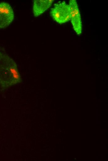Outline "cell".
<instances>
[{
	"instance_id": "6da1fadb",
	"label": "cell",
	"mask_w": 108,
	"mask_h": 161,
	"mask_svg": "<svg viewBox=\"0 0 108 161\" xmlns=\"http://www.w3.org/2000/svg\"><path fill=\"white\" fill-rule=\"evenodd\" d=\"M21 81L16 63L5 49L0 46V86L6 89Z\"/></svg>"
},
{
	"instance_id": "7a4b0ae2",
	"label": "cell",
	"mask_w": 108,
	"mask_h": 161,
	"mask_svg": "<svg viewBox=\"0 0 108 161\" xmlns=\"http://www.w3.org/2000/svg\"><path fill=\"white\" fill-rule=\"evenodd\" d=\"M70 12L69 5L65 1H60L54 4L51 10L50 14L53 20L61 24L70 20Z\"/></svg>"
},
{
	"instance_id": "3957f363",
	"label": "cell",
	"mask_w": 108,
	"mask_h": 161,
	"mask_svg": "<svg viewBox=\"0 0 108 161\" xmlns=\"http://www.w3.org/2000/svg\"><path fill=\"white\" fill-rule=\"evenodd\" d=\"M70 7V20L73 28L78 35L82 33V26L81 19L79 6L75 0H70L69 4Z\"/></svg>"
},
{
	"instance_id": "277c9868",
	"label": "cell",
	"mask_w": 108,
	"mask_h": 161,
	"mask_svg": "<svg viewBox=\"0 0 108 161\" xmlns=\"http://www.w3.org/2000/svg\"><path fill=\"white\" fill-rule=\"evenodd\" d=\"M14 17L11 6L6 2L0 3V29L6 28L13 21Z\"/></svg>"
},
{
	"instance_id": "5b68a950",
	"label": "cell",
	"mask_w": 108,
	"mask_h": 161,
	"mask_svg": "<svg viewBox=\"0 0 108 161\" xmlns=\"http://www.w3.org/2000/svg\"><path fill=\"white\" fill-rule=\"evenodd\" d=\"M53 0H35L33 5V12L34 16L37 17L45 11L52 4Z\"/></svg>"
}]
</instances>
